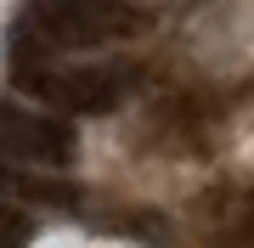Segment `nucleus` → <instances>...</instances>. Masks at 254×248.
I'll return each mask as SVG.
<instances>
[{"label": "nucleus", "instance_id": "4", "mask_svg": "<svg viewBox=\"0 0 254 248\" xmlns=\"http://www.w3.org/2000/svg\"><path fill=\"white\" fill-rule=\"evenodd\" d=\"M28 237H34V220H28L17 203H6V198H0V248H23Z\"/></svg>", "mask_w": 254, "mask_h": 248}, {"label": "nucleus", "instance_id": "2", "mask_svg": "<svg viewBox=\"0 0 254 248\" xmlns=\"http://www.w3.org/2000/svg\"><path fill=\"white\" fill-rule=\"evenodd\" d=\"M11 85L28 91L46 107H68V113H113L130 91V74L119 68H96V62H51V51H11Z\"/></svg>", "mask_w": 254, "mask_h": 248}, {"label": "nucleus", "instance_id": "3", "mask_svg": "<svg viewBox=\"0 0 254 248\" xmlns=\"http://www.w3.org/2000/svg\"><path fill=\"white\" fill-rule=\"evenodd\" d=\"M73 152H79V136H73L68 119L40 113V107L11 101V96L0 101V158L34 164V169H63Z\"/></svg>", "mask_w": 254, "mask_h": 248}, {"label": "nucleus", "instance_id": "1", "mask_svg": "<svg viewBox=\"0 0 254 248\" xmlns=\"http://www.w3.org/2000/svg\"><path fill=\"white\" fill-rule=\"evenodd\" d=\"M147 17L125 0H28L17 23V46L34 51H91L141 34Z\"/></svg>", "mask_w": 254, "mask_h": 248}]
</instances>
